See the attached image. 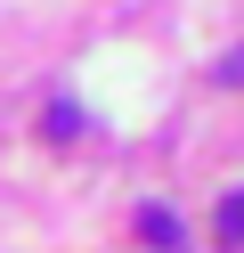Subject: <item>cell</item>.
I'll return each mask as SVG.
<instances>
[{
    "mask_svg": "<svg viewBox=\"0 0 244 253\" xmlns=\"http://www.w3.org/2000/svg\"><path fill=\"white\" fill-rule=\"evenodd\" d=\"M139 237H146L155 253H179V245H187V229H179V212H163V204H146V212H139Z\"/></svg>",
    "mask_w": 244,
    "mask_h": 253,
    "instance_id": "cell-1",
    "label": "cell"
},
{
    "mask_svg": "<svg viewBox=\"0 0 244 253\" xmlns=\"http://www.w3.org/2000/svg\"><path fill=\"white\" fill-rule=\"evenodd\" d=\"M220 82H228V90H244V49H228V57H220Z\"/></svg>",
    "mask_w": 244,
    "mask_h": 253,
    "instance_id": "cell-4",
    "label": "cell"
},
{
    "mask_svg": "<svg viewBox=\"0 0 244 253\" xmlns=\"http://www.w3.org/2000/svg\"><path fill=\"white\" fill-rule=\"evenodd\" d=\"M220 245H244V188L220 204Z\"/></svg>",
    "mask_w": 244,
    "mask_h": 253,
    "instance_id": "cell-3",
    "label": "cell"
},
{
    "mask_svg": "<svg viewBox=\"0 0 244 253\" xmlns=\"http://www.w3.org/2000/svg\"><path fill=\"white\" fill-rule=\"evenodd\" d=\"M41 131H49V139H73V131H81V106H65V98H57V106L41 115Z\"/></svg>",
    "mask_w": 244,
    "mask_h": 253,
    "instance_id": "cell-2",
    "label": "cell"
}]
</instances>
